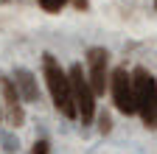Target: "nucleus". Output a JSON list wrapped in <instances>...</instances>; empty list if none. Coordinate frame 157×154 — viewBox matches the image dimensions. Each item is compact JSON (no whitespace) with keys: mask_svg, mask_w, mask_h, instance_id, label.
Instances as JSON below:
<instances>
[{"mask_svg":"<svg viewBox=\"0 0 157 154\" xmlns=\"http://www.w3.org/2000/svg\"><path fill=\"white\" fill-rule=\"evenodd\" d=\"M42 76H45V84L48 92L53 98V107L65 115V118H76V104H73V92H70V79L67 73L62 70V65L56 62V56L45 53L42 56Z\"/></svg>","mask_w":157,"mask_h":154,"instance_id":"nucleus-1","label":"nucleus"},{"mask_svg":"<svg viewBox=\"0 0 157 154\" xmlns=\"http://www.w3.org/2000/svg\"><path fill=\"white\" fill-rule=\"evenodd\" d=\"M132 90H135V112L140 115L146 129H157V79L146 67H135Z\"/></svg>","mask_w":157,"mask_h":154,"instance_id":"nucleus-2","label":"nucleus"},{"mask_svg":"<svg viewBox=\"0 0 157 154\" xmlns=\"http://www.w3.org/2000/svg\"><path fill=\"white\" fill-rule=\"evenodd\" d=\"M67 79H70V92L76 104V118H82V123H90L95 118V92L87 81V73H82V65H73Z\"/></svg>","mask_w":157,"mask_h":154,"instance_id":"nucleus-3","label":"nucleus"},{"mask_svg":"<svg viewBox=\"0 0 157 154\" xmlns=\"http://www.w3.org/2000/svg\"><path fill=\"white\" fill-rule=\"evenodd\" d=\"M109 90H112V101L115 109L121 115H135V90H132V73L124 67H118L109 73Z\"/></svg>","mask_w":157,"mask_h":154,"instance_id":"nucleus-4","label":"nucleus"},{"mask_svg":"<svg viewBox=\"0 0 157 154\" xmlns=\"http://www.w3.org/2000/svg\"><path fill=\"white\" fill-rule=\"evenodd\" d=\"M107 51L104 48H90L87 51V81L95 95H104L109 87V70H107Z\"/></svg>","mask_w":157,"mask_h":154,"instance_id":"nucleus-5","label":"nucleus"},{"mask_svg":"<svg viewBox=\"0 0 157 154\" xmlns=\"http://www.w3.org/2000/svg\"><path fill=\"white\" fill-rule=\"evenodd\" d=\"M0 90H3V101H6V112H9V123L17 129L25 123V109H23V101H20V92L14 87L11 79L0 76Z\"/></svg>","mask_w":157,"mask_h":154,"instance_id":"nucleus-6","label":"nucleus"},{"mask_svg":"<svg viewBox=\"0 0 157 154\" xmlns=\"http://www.w3.org/2000/svg\"><path fill=\"white\" fill-rule=\"evenodd\" d=\"M14 87L20 92V98L28 101V104H36L39 101V87H36V79H34V73L28 70H14Z\"/></svg>","mask_w":157,"mask_h":154,"instance_id":"nucleus-7","label":"nucleus"},{"mask_svg":"<svg viewBox=\"0 0 157 154\" xmlns=\"http://www.w3.org/2000/svg\"><path fill=\"white\" fill-rule=\"evenodd\" d=\"M36 3H39V9L48 11V14H59V11L70 3V0H36Z\"/></svg>","mask_w":157,"mask_h":154,"instance_id":"nucleus-8","label":"nucleus"},{"mask_svg":"<svg viewBox=\"0 0 157 154\" xmlns=\"http://www.w3.org/2000/svg\"><path fill=\"white\" fill-rule=\"evenodd\" d=\"M31 154H51V143L48 140H36L34 148H31Z\"/></svg>","mask_w":157,"mask_h":154,"instance_id":"nucleus-9","label":"nucleus"},{"mask_svg":"<svg viewBox=\"0 0 157 154\" xmlns=\"http://www.w3.org/2000/svg\"><path fill=\"white\" fill-rule=\"evenodd\" d=\"M0 143H3V148L11 154V151H17V140H11V134H0Z\"/></svg>","mask_w":157,"mask_h":154,"instance_id":"nucleus-10","label":"nucleus"},{"mask_svg":"<svg viewBox=\"0 0 157 154\" xmlns=\"http://www.w3.org/2000/svg\"><path fill=\"white\" fill-rule=\"evenodd\" d=\"M98 129H101V132H104V134H107V132H109V129H112V118H109V115H107V112H104V115H101V118H98Z\"/></svg>","mask_w":157,"mask_h":154,"instance_id":"nucleus-11","label":"nucleus"},{"mask_svg":"<svg viewBox=\"0 0 157 154\" xmlns=\"http://www.w3.org/2000/svg\"><path fill=\"white\" fill-rule=\"evenodd\" d=\"M73 3H76L78 9H87V6H90V3H87V0H73Z\"/></svg>","mask_w":157,"mask_h":154,"instance_id":"nucleus-12","label":"nucleus"},{"mask_svg":"<svg viewBox=\"0 0 157 154\" xmlns=\"http://www.w3.org/2000/svg\"><path fill=\"white\" fill-rule=\"evenodd\" d=\"M0 118H3V109H0Z\"/></svg>","mask_w":157,"mask_h":154,"instance_id":"nucleus-13","label":"nucleus"},{"mask_svg":"<svg viewBox=\"0 0 157 154\" xmlns=\"http://www.w3.org/2000/svg\"><path fill=\"white\" fill-rule=\"evenodd\" d=\"M0 3H3V0H0Z\"/></svg>","mask_w":157,"mask_h":154,"instance_id":"nucleus-14","label":"nucleus"},{"mask_svg":"<svg viewBox=\"0 0 157 154\" xmlns=\"http://www.w3.org/2000/svg\"><path fill=\"white\" fill-rule=\"evenodd\" d=\"M154 6H157V3H154Z\"/></svg>","mask_w":157,"mask_h":154,"instance_id":"nucleus-15","label":"nucleus"}]
</instances>
